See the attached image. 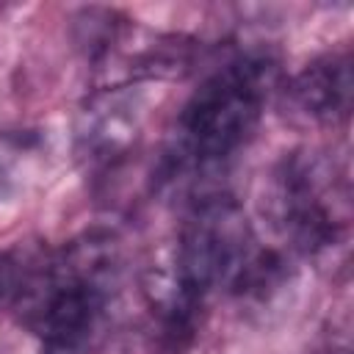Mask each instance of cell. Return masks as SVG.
<instances>
[{
    "label": "cell",
    "mask_w": 354,
    "mask_h": 354,
    "mask_svg": "<svg viewBox=\"0 0 354 354\" xmlns=\"http://www.w3.org/2000/svg\"><path fill=\"white\" fill-rule=\"evenodd\" d=\"M147 97L138 86L97 88L75 122V152L88 166H108L124 158L141 138Z\"/></svg>",
    "instance_id": "4"
},
{
    "label": "cell",
    "mask_w": 354,
    "mask_h": 354,
    "mask_svg": "<svg viewBox=\"0 0 354 354\" xmlns=\"http://www.w3.org/2000/svg\"><path fill=\"white\" fill-rule=\"evenodd\" d=\"M260 243L238 199L210 194L194 202L177 241L174 266L183 279L207 296L216 288L235 293Z\"/></svg>",
    "instance_id": "3"
},
{
    "label": "cell",
    "mask_w": 354,
    "mask_h": 354,
    "mask_svg": "<svg viewBox=\"0 0 354 354\" xmlns=\"http://www.w3.org/2000/svg\"><path fill=\"white\" fill-rule=\"evenodd\" d=\"M354 72L348 53H326L299 69L282 88V113L296 127H335L348 119Z\"/></svg>",
    "instance_id": "5"
},
{
    "label": "cell",
    "mask_w": 354,
    "mask_h": 354,
    "mask_svg": "<svg viewBox=\"0 0 354 354\" xmlns=\"http://www.w3.org/2000/svg\"><path fill=\"white\" fill-rule=\"evenodd\" d=\"M266 210L293 252L329 254L348 235V177L324 152H290L271 177Z\"/></svg>",
    "instance_id": "2"
},
{
    "label": "cell",
    "mask_w": 354,
    "mask_h": 354,
    "mask_svg": "<svg viewBox=\"0 0 354 354\" xmlns=\"http://www.w3.org/2000/svg\"><path fill=\"white\" fill-rule=\"evenodd\" d=\"M39 155L41 144L30 133L0 136V196H11L19 188H25V183L36 171Z\"/></svg>",
    "instance_id": "6"
},
{
    "label": "cell",
    "mask_w": 354,
    "mask_h": 354,
    "mask_svg": "<svg viewBox=\"0 0 354 354\" xmlns=\"http://www.w3.org/2000/svg\"><path fill=\"white\" fill-rule=\"evenodd\" d=\"M277 83L279 61L268 50H249L216 69L177 119L163 180L180 183L230 160L252 138Z\"/></svg>",
    "instance_id": "1"
}]
</instances>
